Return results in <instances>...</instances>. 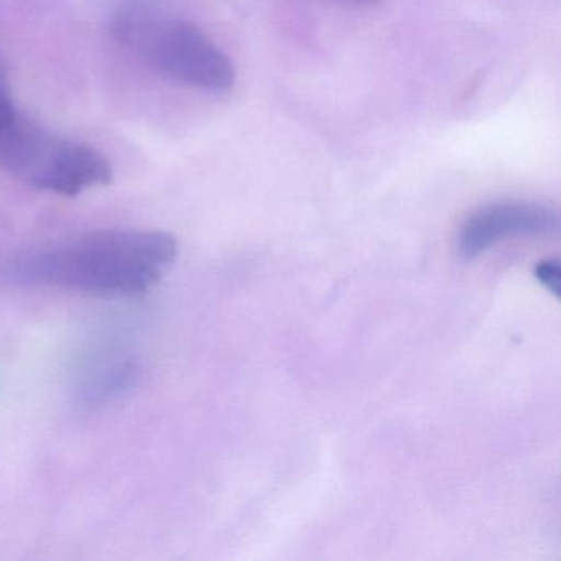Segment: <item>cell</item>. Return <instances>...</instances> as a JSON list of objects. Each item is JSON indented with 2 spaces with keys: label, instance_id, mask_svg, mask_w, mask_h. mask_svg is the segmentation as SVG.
Returning <instances> with one entry per match:
<instances>
[{
  "label": "cell",
  "instance_id": "cell-7",
  "mask_svg": "<svg viewBox=\"0 0 561 561\" xmlns=\"http://www.w3.org/2000/svg\"><path fill=\"white\" fill-rule=\"evenodd\" d=\"M538 280L558 297L560 295V265L557 261H543L535 268Z\"/></svg>",
  "mask_w": 561,
  "mask_h": 561
},
{
  "label": "cell",
  "instance_id": "cell-5",
  "mask_svg": "<svg viewBox=\"0 0 561 561\" xmlns=\"http://www.w3.org/2000/svg\"><path fill=\"white\" fill-rule=\"evenodd\" d=\"M38 129L37 124L19 113L8 73L0 64V169L11 173L21 169Z\"/></svg>",
  "mask_w": 561,
  "mask_h": 561
},
{
  "label": "cell",
  "instance_id": "cell-1",
  "mask_svg": "<svg viewBox=\"0 0 561 561\" xmlns=\"http://www.w3.org/2000/svg\"><path fill=\"white\" fill-rule=\"evenodd\" d=\"M179 255L176 239L149 229L103 231L19 259V284L67 288L101 297H136L159 284Z\"/></svg>",
  "mask_w": 561,
  "mask_h": 561
},
{
  "label": "cell",
  "instance_id": "cell-4",
  "mask_svg": "<svg viewBox=\"0 0 561 561\" xmlns=\"http://www.w3.org/2000/svg\"><path fill=\"white\" fill-rule=\"evenodd\" d=\"M557 209L543 203L501 202L472 213L459 231V252L478 257L497 242L514 236H545L558 231Z\"/></svg>",
  "mask_w": 561,
  "mask_h": 561
},
{
  "label": "cell",
  "instance_id": "cell-8",
  "mask_svg": "<svg viewBox=\"0 0 561 561\" xmlns=\"http://www.w3.org/2000/svg\"><path fill=\"white\" fill-rule=\"evenodd\" d=\"M354 2H370V0H354Z\"/></svg>",
  "mask_w": 561,
  "mask_h": 561
},
{
  "label": "cell",
  "instance_id": "cell-2",
  "mask_svg": "<svg viewBox=\"0 0 561 561\" xmlns=\"http://www.w3.org/2000/svg\"><path fill=\"white\" fill-rule=\"evenodd\" d=\"M121 32L144 64L169 80L209 93L234 87L231 60L190 22L136 14L123 22Z\"/></svg>",
  "mask_w": 561,
  "mask_h": 561
},
{
  "label": "cell",
  "instance_id": "cell-6",
  "mask_svg": "<svg viewBox=\"0 0 561 561\" xmlns=\"http://www.w3.org/2000/svg\"><path fill=\"white\" fill-rule=\"evenodd\" d=\"M139 379V369L133 363H116L101 369L96 376L90 377L84 387V399L88 402H104L133 389Z\"/></svg>",
  "mask_w": 561,
  "mask_h": 561
},
{
  "label": "cell",
  "instance_id": "cell-3",
  "mask_svg": "<svg viewBox=\"0 0 561 561\" xmlns=\"http://www.w3.org/2000/svg\"><path fill=\"white\" fill-rule=\"evenodd\" d=\"M22 180L45 192L77 196L110 185L113 167L98 150L47 134Z\"/></svg>",
  "mask_w": 561,
  "mask_h": 561
}]
</instances>
